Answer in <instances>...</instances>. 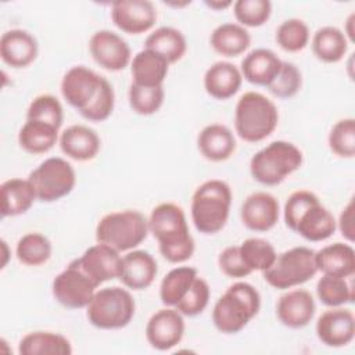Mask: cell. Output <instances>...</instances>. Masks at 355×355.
I'll use <instances>...</instances> for the list:
<instances>
[{"label":"cell","instance_id":"1","mask_svg":"<svg viewBox=\"0 0 355 355\" xmlns=\"http://www.w3.org/2000/svg\"><path fill=\"white\" fill-rule=\"evenodd\" d=\"M150 233L158 241V250L171 263L189 261L196 250L184 211L173 202H161L148 216Z\"/></svg>","mask_w":355,"mask_h":355},{"label":"cell","instance_id":"2","mask_svg":"<svg viewBox=\"0 0 355 355\" xmlns=\"http://www.w3.org/2000/svg\"><path fill=\"white\" fill-rule=\"evenodd\" d=\"M283 216L290 230L312 243L327 240L337 229L334 215L309 190L291 193L284 204Z\"/></svg>","mask_w":355,"mask_h":355},{"label":"cell","instance_id":"3","mask_svg":"<svg viewBox=\"0 0 355 355\" xmlns=\"http://www.w3.org/2000/svg\"><path fill=\"white\" fill-rule=\"evenodd\" d=\"M259 308L258 290L247 282H236L215 302L212 323L223 334H237L258 315Z\"/></svg>","mask_w":355,"mask_h":355},{"label":"cell","instance_id":"4","mask_svg":"<svg viewBox=\"0 0 355 355\" xmlns=\"http://www.w3.org/2000/svg\"><path fill=\"white\" fill-rule=\"evenodd\" d=\"M232 189L220 179H209L201 183L191 197V222L202 234L220 232L230 215Z\"/></svg>","mask_w":355,"mask_h":355},{"label":"cell","instance_id":"5","mask_svg":"<svg viewBox=\"0 0 355 355\" xmlns=\"http://www.w3.org/2000/svg\"><path fill=\"white\" fill-rule=\"evenodd\" d=\"M279 122L275 103L259 92H245L234 108V130L247 143H259L269 137Z\"/></svg>","mask_w":355,"mask_h":355},{"label":"cell","instance_id":"6","mask_svg":"<svg viewBox=\"0 0 355 355\" xmlns=\"http://www.w3.org/2000/svg\"><path fill=\"white\" fill-rule=\"evenodd\" d=\"M302 151L293 143L276 140L257 151L250 161L252 179L263 186H277L302 165Z\"/></svg>","mask_w":355,"mask_h":355},{"label":"cell","instance_id":"7","mask_svg":"<svg viewBox=\"0 0 355 355\" xmlns=\"http://www.w3.org/2000/svg\"><path fill=\"white\" fill-rule=\"evenodd\" d=\"M148 233V218L140 211H114L98 220L96 241L107 244L118 252H128L140 245Z\"/></svg>","mask_w":355,"mask_h":355},{"label":"cell","instance_id":"8","mask_svg":"<svg viewBox=\"0 0 355 355\" xmlns=\"http://www.w3.org/2000/svg\"><path fill=\"white\" fill-rule=\"evenodd\" d=\"M136 312V302L129 290L112 286L94 293L86 306V316L92 326L100 330L126 327Z\"/></svg>","mask_w":355,"mask_h":355},{"label":"cell","instance_id":"9","mask_svg":"<svg viewBox=\"0 0 355 355\" xmlns=\"http://www.w3.org/2000/svg\"><path fill=\"white\" fill-rule=\"evenodd\" d=\"M316 273L315 251L298 245L279 254L273 265L263 272V279L276 290H288L309 282Z\"/></svg>","mask_w":355,"mask_h":355},{"label":"cell","instance_id":"10","mask_svg":"<svg viewBox=\"0 0 355 355\" xmlns=\"http://www.w3.org/2000/svg\"><path fill=\"white\" fill-rule=\"evenodd\" d=\"M37 201L54 202L67 197L76 184L73 166L61 157H50L28 176Z\"/></svg>","mask_w":355,"mask_h":355},{"label":"cell","instance_id":"11","mask_svg":"<svg viewBox=\"0 0 355 355\" xmlns=\"http://www.w3.org/2000/svg\"><path fill=\"white\" fill-rule=\"evenodd\" d=\"M98 286L71 261L53 280L51 293L54 300L67 309H82L89 305Z\"/></svg>","mask_w":355,"mask_h":355},{"label":"cell","instance_id":"12","mask_svg":"<svg viewBox=\"0 0 355 355\" xmlns=\"http://www.w3.org/2000/svg\"><path fill=\"white\" fill-rule=\"evenodd\" d=\"M89 51L94 62L110 72L122 71L132 61V51L128 42L108 29H101L92 35Z\"/></svg>","mask_w":355,"mask_h":355},{"label":"cell","instance_id":"13","mask_svg":"<svg viewBox=\"0 0 355 355\" xmlns=\"http://www.w3.org/2000/svg\"><path fill=\"white\" fill-rule=\"evenodd\" d=\"M184 316L166 306L154 312L146 324V338L157 351H169L180 344L184 336Z\"/></svg>","mask_w":355,"mask_h":355},{"label":"cell","instance_id":"14","mask_svg":"<svg viewBox=\"0 0 355 355\" xmlns=\"http://www.w3.org/2000/svg\"><path fill=\"white\" fill-rule=\"evenodd\" d=\"M103 78L104 76H100L85 65H75L69 68L60 83L62 98L68 105L80 112L96 97Z\"/></svg>","mask_w":355,"mask_h":355},{"label":"cell","instance_id":"15","mask_svg":"<svg viewBox=\"0 0 355 355\" xmlns=\"http://www.w3.org/2000/svg\"><path fill=\"white\" fill-rule=\"evenodd\" d=\"M111 19L123 33L148 32L157 22V10L148 0H118L111 4Z\"/></svg>","mask_w":355,"mask_h":355},{"label":"cell","instance_id":"16","mask_svg":"<svg viewBox=\"0 0 355 355\" xmlns=\"http://www.w3.org/2000/svg\"><path fill=\"white\" fill-rule=\"evenodd\" d=\"M315 331L326 347H345L355 337V316L351 309L344 306L329 308L318 318Z\"/></svg>","mask_w":355,"mask_h":355},{"label":"cell","instance_id":"17","mask_svg":"<svg viewBox=\"0 0 355 355\" xmlns=\"http://www.w3.org/2000/svg\"><path fill=\"white\" fill-rule=\"evenodd\" d=\"M73 261L97 286H100L119 277L122 255L112 247L97 243Z\"/></svg>","mask_w":355,"mask_h":355},{"label":"cell","instance_id":"18","mask_svg":"<svg viewBox=\"0 0 355 355\" xmlns=\"http://www.w3.org/2000/svg\"><path fill=\"white\" fill-rule=\"evenodd\" d=\"M280 207L277 198L268 191H255L241 204L243 225L252 232H269L279 222Z\"/></svg>","mask_w":355,"mask_h":355},{"label":"cell","instance_id":"19","mask_svg":"<svg viewBox=\"0 0 355 355\" xmlns=\"http://www.w3.org/2000/svg\"><path fill=\"white\" fill-rule=\"evenodd\" d=\"M316 304L313 295L302 288L288 290L276 302V316L288 329H302L315 316Z\"/></svg>","mask_w":355,"mask_h":355},{"label":"cell","instance_id":"20","mask_svg":"<svg viewBox=\"0 0 355 355\" xmlns=\"http://www.w3.org/2000/svg\"><path fill=\"white\" fill-rule=\"evenodd\" d=\"M157 273V261L148 251L132 250L122 257L121 273L118 279L126 288L140 291L153 284Z\"/></svg>","mask_w":355,"mask_h":355},{"label":"cell","instance_id":"21","mask_svg":"<svg viewBox=\"0 0 355 355\" xmlns=\"http://www.w3.org/2000/svg\"><path fill=\"white\" fill-rule=\"evenodd\" d=\"M36 37L25 29H8L0 37V57L11 68L29 67L37 57Z\"/></svg>","mask_w":355,"mask_h":355},{"label":"cell","instance_id":"22","mask_svg":"<svg viewBox=\"0 0 355 355\" xmlns=\"http://www.w3.org/2000/svg\"><path fill=\"white\" fill-rule=\"evenodd\" d=\"M58 144L68 158L86 162L97 157L101 148V140L94 129L86 125H71L60 133Z\"/></svg>","mask_w":355,"mask_h":355},{"label":"cell","instance_id":"23","mask_svg":"<svg viewBox=\"0 0 355 355\" xmlns=\"http://www.w3.org/2000/svg\"><path fill=\"white\" fill-rule=\"evenodd\" d=\"M200 154L211 162H223L236 151V137L233 132L222 123H211L202 128L197 137Z\"/></svg>","mask_w":355,"mask_h":355},{"label":"cell","instance_id":"24","mask_svg":"<svg viewBox=\"0 0 355 355\" xmlns=\"http://www.w3.org/2000/svg\"><path fill=\"white\" fill-rule=\"evenodd\" d=\"M282 60L270 49H255L244 55L240 67L243 79L255 86L268 87L282 68Z\"/></svg>","mask_w":355,"mask_h":355},{"label":"cell","instance_id":"25","mask_svg":"<svg viewBox=\"0 0 355 355\" xmlns=\"http://www.w3.org/2000/svg\"><path fill=\"white\" fill-rule=\"evenodd\" d=\"M318 272L349 279L355 273V251L351 243H333L315 252Z\"/></svg>","mask_w":355,"mask_h":355},{"label":"cell","instance_id":"26","mask_svg":"<svg viewBox=\"0 0 355 355\" xmlns=\"http://www.w3.org/2000/svg\"><path fill=\"white\" fill-rule=\"evenodd\" d=\"M240 68L229 61L214 62L204 73V89L215 100H229L241 87Z\"/></svg>","mask_w":355,"mask_h":355},{"label":"cell","instance_id":"27","mask_svg":"<svg viewBox=\"0 0 355 355\" xmlns=\"http://www.w3.org/2000/svg\"><path fill=\"white\" fill-rule=\"evenodd\" d=\"M169 62L158 53L143 49L130 61L132 83L141 86H162L169 71Z\"/></svg>","mask_w":355,"mask_h":355},{"label":"cell","instance_id":"28","mask_svg":"<svg viewBox=\"0 0 355 355\" xmlns=\"http://www.w3.org/2000/svg\"><path fill=\"white\" fill-rule=\"evenodd\" d=\"M36 200V193L29 179L11 178L0 184L3 218L19 216L28 212Z\"/></svg>","mask_w":355,"mask_h":355},{"label":"cell","instance_id":"29","mask_svg":"<svg viewBox=\"0 0 355 355\" xmlns=\"http://www.w3.org/2000/svg\"><path fill=\"white\" fill-rule=\"evenodd\" d=\"M60 139V129L42 122L26 119L18 133V144L28 154H46Z\"/></svg>","mask_w":355,"mask_h":355},{"label":"cell","instance_id":"30","mask_svg":"<svg viewBox=\"0 0 355 355\" xmlns=\"http://www.w3.org/2000/svg\"><path fill=\"white\" fill-rule=\"evenodd\" d=\"M209 44L215 53L232 58L239 57L248 50L251 36L244 26L236 22H226L212 31Z\"/></svg>","mask_w":355,"mask_h":355},{"label":"cell","instance_id":"31","mask_svg":"<svg viewBox=\"0 0 355 355\" xmlns=\"http://www.w3.org/2000/svg\"><path fill=\"white\" fill-rule=\"evenodd\" d=\"M18 352L21 355H71V341L54 331H31L25 334L19 344Z\"/></svg>","mask_w":355,"mask_h":355},{"label":"cell","instance_id":"32","mask_svg":"<svg viewBox=\"0 0 355 355\" xmlns=\"http://www.w3.org/2000/svg\"><path fill=\"white\" fill-rule=\"evenodd\" d=\"M313 55L326 64H336L344 58L348 50V40L341 29L336 26L319 28L311 40Z\"/></svg>","mask_w":355,"mask_h":355},{"label":"cell","instance_id":"33","mask_svg":"<svg viewBox=\"0 0 355 355\" xmlns=\"http://www.w3.org/2000/svg\"><path fill=\"white\" fill-rule=\"evenodd\" d=\"M144 49H150L161 54L169 64H175L186 54L187 42L179 29L173 26H159L146 37Z\"/></svg>","mask_w":355,"mask_h":355},{"label":"cell","instance_id":"34","mask_svg":"<svg viewBox=\"0 0 355 355\" xmlns=\"http://www.w3.org/2000/svg\"><path fill=\"white\" fill-rule=\"evenodd\" d=\"M198 272L193 266H176L171 269L161 280L159 300L165 306L175 308L176 304L186 295Z\"/></svg>","mask_w":355,"mask_h":355},{"label":"cell","instance_id":"35","mask_svg":"<svg viewBox=\"0 0 355 355\" xmlns=\"http://www.w3.org/2000/svg\"><path fill=\"white\" fill-rule=\"evenodd\" d=\"M351 279L322 275L316 283V294L320 302L329 308L352 304L355 293Z\"/></svg>","mask_w":355,"mask_h":355},{"label":"cell","instance_id":"36","mask_svg":"<svg viewBox=\"0 0 355 355\" xmlns=\"http://www.w3.org/2000/svg\"><path fill=\"white\" fill-rule=\"evenodd\" d=\"M53 252L51 241L39 232L24 234L15 247L17 259L26 266H40L46 263Z\"/></svg>","mask_w":355,"mask_h":355},{"label":"cell","instance_id":"37","mask_svg":"<svg viewBox=\"0 0 355 355\" xmlns=\"http://www.w3.org/2000/svg\"><path fill=\"white\" fill-rule=\"evenodd\" d=\"M239 250L244 263L251 272H265L273 265L277 257L275 247L268 240L261 237L245 239L239 245Z\"/></svg>","mask_w":355,"mask_h":355},{"label":"cell","instance_id":"38","mask_svg":"<svg viewBox=\"0 0 355 355\" xmlns=\"http://www.w3.org/2000/svg\"><path fill=\"white\" fill-rule=\"evenodd\" d=\"M309 28L300 18H288L283 21L275 35V40L279 47L287 53H298L304 50L309 43Z\"/></svg>","mask_w":355,"mask_h":355},{"label":"cell","instance_id":"39","mask_svg":"<svg viewBox=\"0 0 355 355\" xmlns=\"http://www.w3.org/2000/svg\"><path fill=\"white\" fill-rule=\"evenodd\" d=\"M130 108L143 116L153 115L159 111L164 104V86H141L132 83L128 92Z\"/></svg>","mask_w":355,"mask_h":355},{"label":"cell","instance_id":"40","mask_svg":"<svg viewBox=\"0 0 355 355\" xmlns=\"http://www.w3.org/2000/svg\"><path fill=\"white\" fill-rule=\"evenodd\" d=\"M233 14L239 25L247 28H259L268 22L272 14L269 0H237L233 3Z\"/></svg>","mask_w":355,"mask_h":355},{"label":"cell","instance_id":"41","mask_svg":"<svg viewBox=\"0 0 355 355\" xmlns=\"http://www.w3.org/2000/svg\"><path fill=\"white\" fill-rule=\"evenodd\" d=\"M333 154L340 158H354L355 155V119L344 118L337 121L327 137Z\"/></svg>","mask_w":355,"mask_h":355},{"label":"cell","instance_id":"42","mask_svg":"<svg viewBox=\"0 0 355 355\" xmlns=\"http://www.w3.org/2000/svg\"><path fill=\"white\" fill-rule=\"evenodd\" d=\"M26 119L42 121L60 129L64 122V108L55 96L40 94L31 101L26 110Z\"/></svg>","mask_w":355,"mask_h":355},{"label":"cell","instance_id":"43","mask_svg":"<svg viewBox=\"0 0 355 355\" xmlns=\"http://www.w3.org/2000/svg\"><path fill=\"white\" fill-rule=\"evenodd\" d=\"M114 107H115L114 87L105 78H103V82L100 85V89L96 97L79 114L82 118H85L89 122H103L112 115Z\"/></svg>","mask_w":355,"mask_h":355},{"label":"cell","instance_id":"44","mask_svg":"<svg viewBox=\"0 0 355 355\" xmlns=\"http://www.w3.org/2000/svg\"><path fill=\"white\" fill-rule=\"evenodd\" d=\"M302 86V73L295 64L283 61L276 78L268 86V90L277 98L294 97Z\"/></svg>","mask_w":355,"mask_h":355},{"label":"cell","instance_id":"45","mask_svg":"<svg viewBox=\"0 0 355 355\" xmlns=\"http://www.w3.org/2000/svg\"><path fill=\"white\" fill-rule=\"evenodd\" d=\"M211 297V288L205 279L197 276L186 295L176 304L178 309L183 316H197L205 311Z\"/></svg>","mask_w":355,"mask_h":355},{"label":"cell","instance_id":"46","mask_svg":"<svg viewBox=\"0 0 355 355\" xmlns=\"http://www.w3.org/2000/svg\"><path fill=\"white\" fill-rule=\"evenodd\" d=\"M218 265H219L220 272L225 276L232 277V279H241V277H245L252 273L244 263V261L240 255L239 245H229V247L223 248L219 252Z\"/></svg>","mask_w":355,"mask_h":355},{"label":"cell","instance_id":"47","mask_svg":"<svg viewBox=\"0 0 355 355\" xmlns=\"http://www.w3.org/2000/svg\"><path fill=\"white\" fill-rule=\"evenodd\" d=\"M354 198H351L347 205L343 208L340 218L337 220V227L341 232L343 237L348 241L352 243L355 239V225H354Z\"/></svg>","mask_w":355,"mask_h":355},{"label":"cell","instance_id":"48","mask_svg":"<svg viewBox=\"0 0 355 355\" xmlns=\"http://www.w3.org/2000/svg\"><path fill=\"white\" fill-rule=\"evenodd\" d=\"M354 24H355V14L352 12L348 18H347V21H345V28H344V35H345V37H347V40H348V43L349 42H354L355 40V37H354Z\"/></svg>","mask_w":355,"mask_h":355},{"label":"cell","instance_id":"49","mask_svg":"<svg viewBox=\"0 0 355 355\" xmlns=\"http://www.w3.org/2000/svg\"><path fill=\"white\" fill-rule=\"evenodd\" d=\"M205 6L211 10H215V11H222V10H226L229 7H233V1H218V0H211V1H205Z\"/></svg>","mask_w":355,"mask_h":355},{"label":"cell","instance_id":"50","mask_svg":"<svg viewBox=\"0 0 355 355\" xmlns=\"http://www.w3.org/2000/svg\"><path fill=\"white\" fill-rule=\"evenodd\" d=\"M1 250H3V262H1V268H6L7 262H8V245L4 240H1Z\"/></svg>","mask_w":355,"mask_h":355}]
</instances>
